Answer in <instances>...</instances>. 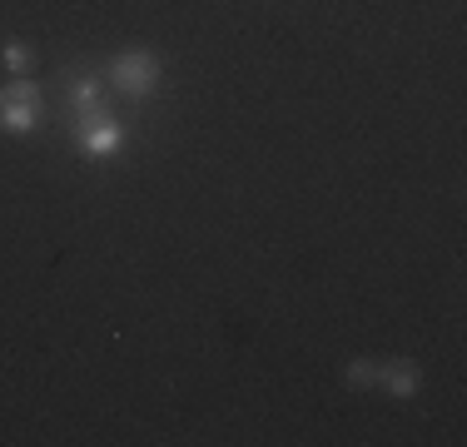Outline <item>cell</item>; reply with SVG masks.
I'll list each match as a JSON object with an SVG mask.
<instances>
[{"instance_id":"obj_1","label":"cell","mask_w":467,"mask_h":447,"mask_svg":"<svg viewBox=\"0 0 467 447\" xmlns=\"http://www.w3.org/2000/svg\"><path fill=\"white\" fill-rule=\"evenodd\" d=\"M105 80L119 89L125 99H150L154 89L164 80V60L154 50H119L115 60H109Z\"/></svg>"},{"instance_id":"obj_2","label":"cell","mask_w":467,"mask_h":447,"mask_svg":"<svg viewBox=\"0 0 467 447\" xmlns=\"http://www.w3.org/2000/svg\"><path fill=\"white\" fill-rule=\"evenodd\" d=\"M46 125V95L36 80L16 75L10 85H0V130L5 134H30Z\"/></svg>"},{"instance_id":"obj_3","label":"cell","mask_w":467,"mask_h":447,"mask_svg":"<svg viewBox=\"0 0 467 447\" xmlns=\"http://www.w3.org/2000/svg\"><path fill=\"white\" fill-rule=\"evenodd\" d=\"M75 120V144H80V154H90V160H109V154L125 150L130 130L115 120V109L99 105L90 115H70Z\"/></svg>"},{"instance_id":"obj_4","label":"cell","mask_w":467,"mask_h":447,"mask_svg":"<svg viewBox=\"0 0 467 447\" xmlns=\"http://www.w3.org/2000/svg\"><path fill=\"white\" fill-rule=\"evenodd\" d=\"M378 383H383V393L388 398H418V368L408 363V358H393V363H383L378 368Z\"/></svg>"},{"instance_id":"obj_5","label":"cell","mask_w":467,"mask_h":447,"mask_svg":"<svg viewBox=\"0 0 467 447\" xmlns=\"http://www.w3.org/2000/svg\"><path fill=\"white\" fill-rule=\"evenodd\" d=\"M105 105V89H99V75L85 70L70 80V115H90V109Z\"/></svg>"},{"instance_id":"obj_6","label":"cell","mask_w":467,"mask_h":447,"mask_svg":"<svg viewBox=\"0 0 467 447\" xmlns=\"http://www.w3.org/2000/svg\"><path fill=\"white\" fill-rule=\"evenodd\" d=\"M343 383H348V388H358V393H363V388H378V368L368 363V358H353V363H348V373H343Z\"/></svg>"},{"instance_id":"obj_7","label":"cell","mask_w":467,"mask_h":447,"mask_svg":"<svg viewBox=\"0 0 467 447\" xmlns=\"http://www.w3.org/2000/svg\"><path fill=\"white\" fill-rule=\"evenodd\" d=\"M5 70H10V75H26V70H30V50H26L20 40L5 45Z\"/></svg>"}]
</instances>
